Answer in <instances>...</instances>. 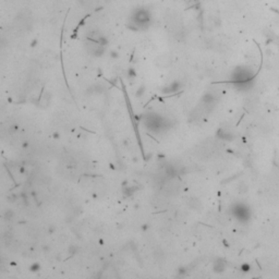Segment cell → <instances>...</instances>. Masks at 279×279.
<instances>
[{"label":"cell","mask_w":279,"mask_h":279,"mask_svg":"<svg viewBox=\"0 0 279 279\" xmlns=\"http://www.w3.org/2000/svg\"><path fill=\"white\" fill-rule=\"evenodd\" d=\"M37 44H38V39H37V38H34V39H32V41L30 43V46H31V47H36Z\"/></svg>","instance_id":"cell-18"},{"label":"cell","mask_w":279,"mask_h":279,"mask_svg":"<svg viewBox=\"0 0 279 279\" xmlns=\"http://www.w3.org/2000/svg\"><path fill=\"white\" fill-rule=\"evenodd\" d=\"M182 87H183V85L180 81H172L171 83L162 87V93L164 95H173L177 94L178 92H180L182 90Z\"/></svg>","instance_id":"cell-7"},{"label":"cell","mask_w":279,"mask_h":279,"mask_svg":"<svg viewBox=\"0 0 279 279\" xmlns=\"http://www.w3.org/2000/svg\"><path fill=\"white\" fill-rule=\"evenodd\" d=\"M152 23H153V17L151 11L144 7H139L131 14L128 23V28L135 32L145 31L151 27Z\"/></svg>","instance_id":"cell-1"},{"label":"cell","mask_w":279,"mask_h":279,"mask_svg":"<svg viewBox=\"0 0 279 279\" xmlns=\"http://www.w3.org/2000/svg\"><path fill=\"white\" fill-rule=\"evenodd\" d=\"M227 267V262L222 258H217L213 263V270L216 274H222Z\"/></svg>","instance_id":"cell-8"},{"label":"cell","mask_w":279,"mask_h":279,"mask_svg":"<svg viewBox=\"0 0 279 279\" xmlns=\"http://www.w3.org/2000/svg\"><path fill=\"white\" fill-rule=\"evenodd\" d=\"M189 205L193 209H200L201 207H202V203L200 202V200L198 198H191L189 201Z\"/></svg>","instance_id":"cell-12"},{"label":"cell","mask_w":279,"mask_h":279,"mask_svg":"<svg viewBox=\"0 0 279 279\" xmlns=\"http://www.w3.org/2000/svg\"><path fill=\"white\" fill-rule=\"evenodd\" d=\"M240 270H241L242 273H249V271L251 270V265H250L249 263H243L242 265L240 266Z\"/></svg>","instance_id":"cell-16"},{"label":"cell","mask_w":279,"mask_h":279,"mask_svg":"<svg viewBox=\"0 0 279 279\" xmlns=\"http://www.w3.org/2000/svg\"><path fill=\"white\" fill-rule=\"evenodd\" d=\"M86 39L88 41H96V43H99L104 46H108L109 44V39L107 38L106 35L102 34L100 32L98 31H90L86 34Z\"/></svg>","instance_id":"cell-6"},{"label":"cell","mask_w":279,"mask_h":279,"mask_svg":"<svg viewBox=\"0 0 279 279\" xmlns=\"http://www.w3.org/2000/svg\"><path fill=\"white\" fill-rule=\"evenodd\" d=\"M109 57H110V59H113V60H117V59H119L120 55H119V52H118L117 50L113 49L109 51Z\"/></svg>","instance_id":"cell-17"},{"label":"cell","mask_w":279,"mask_h":279,"mask_svg":"<svg viewBox=\"0 0 279 279\" xmlns=\"http://www.w3.org/2000/svg\"><path fill=\"white\" fill-rule=\"evenodd\" d=\"M230 214L240 224H248L252 218V209L248 204L235 202L230 207Z\"/></svg>","instance_id":"cell-3"},{"label":"cell","mask_w":279,"mask_h":279,"mask_svg":"<svg viewBox=\"0 0 279 279\" xmlns=\"http://www.w3.org/2000/svg\"><path fill=\"white\" fill-rule=\"evenodd\" d=\"M238 190L240 193H247L249 190V186L245 182H241V183L238 185Z\"/></svg>","instance_id":"cell-15"},{"label":"cell","mask_w":279,"mask_h":279,"mask_svg":"<svg viewBox=\"0 0 279 279\" xmlns=\"http://www.w3.org/2000/svg\"><path fill=\"white\" fill-rule=\"evenodd\" d=\"M216 136L221 141H232L234 139V134L228 129H219L217 131Z\"/></svg>","instance_id":"cell-9"},{"label":"cell","mask_w":279,"mask_h":279,"mask_svg":"<svg viewBox=\"0 0 279 279\" xmlns=\"http://www.w3.org/2000/svg\"><path fill=\"white\" fill-rule=\"evenodd\" d=\"M144 124L151 132L159 133L170 128V121L157 113H148L144 118Z\"/></svg>","instance_id":"cell-2"},{"label":"cell","mask_w":279,"mask_h":279,"mask_svg":"<svg viewBox=\"0 0 279 279\" xmlns=\"http://www.w3.org/2000/svg\"><path fill=\"white\" fill-rule=\"evenodd\" d=\"M85 48L87 50V52L92 55L93 57H95V58L103 57L104 55L106 54V51H107V46H104L102 44H99V43L88 41V39L85 41Z\"/></svg>","instance_id":"cell-5"},{"label":"cell","mask_w":279,"mask_h":279,"mask_svg":"<svg viewBox=\"0 0 279 279\" xmlns=\"http://www.w3.org/2000/svg\"><path fill=\"white\" fill-rule=\"evenodd\" d=\"M234 86V88H237L240 92H247L250 90L254 86V80H250V81L245 82H238V83H232Z\"/></svg>","instance_id":"cell-10"},{"label":"cell","mask_w":279,"mask_h":279,"mask_svg":"<svg viewBox=\"0 0 279 279\" xmlns=\"http://www.w3.org/2000/svg\"><path fill=\"white\" fill-rule=\"evenodd\" d=\"M145 94V86L144 85H141L140 87H137V90H135V96L137 97V98H140V97H142V96H144Z\"/></svg>","instance_id":"cell-14"},{"label":"cell","mask_w":279,"mask_h":279,"mask_svg":"<svg viewBox=\"0 0 279 279\" xmlns=\"http://www.w3.org/2000/svg\"><path fill=\"white\" fill-rule=\"evenodd\" d=\"M230 77L232 83L250 81V80H254V71L252 68L248 66H239L232 70Z\"/></svg>","instance_id":"cell-4"},{"label":"cell","mask_w":279,"mask_h":279,"mask_svg":"<svg viewBox=\"0 0 279 279\" xmlns=\"http://www.w3.org/2000/svg\"><path fill=\"white\" fill-rule=\"evenodd\" d=\"M126 77H128V80L132 81V80H134L135 77H136V71H135L133 68H130V69L126 70Z\"/></svg>","instance_id":"cell-13"},{"label":"cell","mask_w":279,"mask_h":279,"mask_svg":"<svg viewBox=\"0 0 279 279\" xmlns=\"http://www.w3.org/2000/svg\"><path fill=\"white\" fill-rule=\"evenodd\" d=\"M156 63H157L160 68H168L171 64V59L169 56L164 55V56H160V57L157 59Z\"/></svg>","instance_id":"cell-11"}]
</instances>
